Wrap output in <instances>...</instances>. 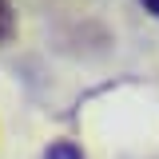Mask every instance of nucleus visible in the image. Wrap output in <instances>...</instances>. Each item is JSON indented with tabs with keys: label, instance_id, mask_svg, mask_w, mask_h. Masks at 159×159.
I'll list each match as a JSON object with an SVG mask.
<instances>
[{
	"label": "nucleus",
	"instance_id": "obj_1",
	"mask_svg": "<svg viewBox=\"0 0 159 159\" xmlns=\"http://www.w3.org/2000/svg\"><path fill=\"white\" fill-rule=\"evenodd\" d=\"M44 159H84V151H80L72 139H60V143H52V147L44 151Z\"/></svg>",
	"mask_w": 159,
	"mask_h": 159
},
{
	"label": "nucleus",
	"instance_id": "obj_2",
	"mask_svg": "<svg viewBox=\"0 0 159 159\" xmlns=\"http://www.w3.org/2000/svg\"><path fill=\"white\" fill-rule=\"evenodd\" d=\"M16 32V16H12V4L8 0H0V44H8Z\"/></svg>",
	"mask_w": 159,
	"mask_h": 159
},
{
	"label": "nucleus",
	"instance_id": "obj_3",
	"mask_svg": "<svg viewBox=\"0 0 159 159\" xmlns=\"http://www.w3.org/2000/svg\"><path fill=\"white\" fill-rule=\"evenodd\" d=\"M139 4H143V8H147L151 16H159V0H139Z\"/></svg>",
	"mask_w": 159,
	"mask_h": 159
}]
</instances>
